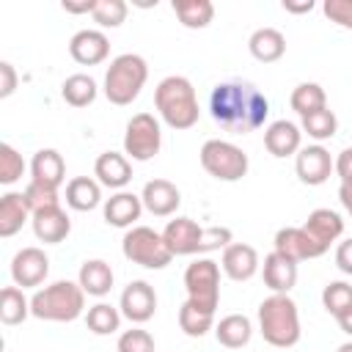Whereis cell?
<instances>
[{
	"mask_svg": "<svg viewBox=\"0 0 352 352\" xmlns=\"http://www.w3.org/2000/svg\"><path fill=\"white\" fill-rule=\"evenodd\" d=\"M209 113L223 129H228L234 135H248V132L264 126L267 113H270V102L253 82L226 80V82H217L212 88Z\"/></svg>",
	"mask_w": 352,
	"mask_h": 352,
	"instance_id": "6da1fadb",
	"label": "cell"
},
{
	"mask_svg": "<svg viewBox=\"0 0 352 352\" xmlns=\"http://www.w3.org/2000/svg\"><path fill=\"white\" fill-rule=\"evenodd\" d=\"M162 239L173 256H195V253H212V250H226L234 242V231L228 226H212L201 228L190 217H176L168 220L162 228Z\"/></svg>",
	"mask_w": 352,
	"mask_h": 352,
	"instance_id": "7a4b0ae2",
	"label": "cell"
},
{
	"mask_svg": "<svg viewBox=\"0 0 352 352\" xmlns=\"http://www.w3.org/2000/svg\"><path fill=\"white\" fill-rule=\"evenodd\" d=\"M154 107H157L160 118L170 129H190V126L198 124V116H201L195 88L182 74H170V77L157 82V88H154Z\"/></svg>",
	"mask_w": 352,
	"mask_h": 352,
	"instance_id": "3957f363",
	"label": "cell"
},
{
	"mask_svg": "<svg viewBox=\"0 0 352 352\" xmlns=\"http://www.w3.org/2000/svg\"><path fill=\"white\" fill-rule=\"evenodd\" d=\"M258 330L270 346L289 349L300 341V311L289 294H270L258 305Z\"/></svg>",
	"mask_w": 352,
	"mask_h": 352,
	"instance_id": "277c9868",
	"label": "cell"
},
{
	"mask_svg": "<svg viewBox=\"0 0 352 352\" xmlns=\"http://www.w3.org/2000/svg\"><path fill=\"white\" fill-rule=\"evenodd\" d=\"M85 311V292L74 280H55L36 289L30 297V316L44 322H74Z\"/></svg>",
	"mask_w": 352,
	"mask_h": 352,
	"instance_id": "5b68a950",
	"label": "cell"
},
{
	"mask_svg": "<svg viewBox=\"0 0 352 352\" xmlns=\"http://www.w3.org/2000/svg\"><path fill=\"white\" fill-rule=\"evenodd\" d=\"M148 80V63L138 52L116 55L104 72V96L110 104H132Z\"/></svg>",
	"mask_w": 352,
	"mask_h": 352,
	"instance_id": "8992f818",
	"label": "cell"
},
{
	"mask_svg": "<svg viewBox=\"0 0 352 352\" xmlns=\"http://www.w3.org/2000/svg\"><path fill=\"white\" fill-rule=\"evenodd\" d=\"M121 253L126 261L146 267V270H162L173 258V253L168 250V245L162 239V231H154L148 226L126 228V234L121 239Z\"/></svg>",
	"mask_w": 352,
	"mask_h": 352,
	"instance_id": "52a82bcc",
	"label": "cell"
},
{
	"mask_svg": "<svg viewBox=\"0 0 352 352\" xmlns=\"http://www.w3.org/2000/svg\"><path fill=\"white\" fill-rule=\"evenodd\" d=\"M198 160H201V168L217 182H239L250 168L248 154L236 143L220 140V138L206 140L198 151Z\"/></svg>",
	"mask_w": 352,
	"mask_h": 352,
	"instance_id": "ba28073f",
	"label": "cell"
},
{
	"mask_svg": "<svg viewBox=\"0 0 352 352\" xmlns=\"http://www.w3.org/2000/svg\"><path fill=\"white\" fill-rule=\"evenodd\" d=\"M184 289L187 300L209 314L217 311L220 302V267L212 258H195L184 270Z\"/></svg>",
	"mask_w": 352,
	"mask_h": 352,
	"instance_id": "9c48e42d",
	"label": "cell"
},
{
	"mask_svg": "<svg viewBox=\"0 0 352 352\" xmlns=\"http://www.w3.org/2000/svg\"><path fill=\"white\" fill-rule=\"evenodd\" d=\"M162 148V126L151 113H135L124 129V154L135 162H148Z\"/></svg>",
	"mask_w": 352,
	"mask_h": 352,
	"instance_id": "30bf717a",
	"label": "cell"
},
{
	"mask_svg": "<svg viewBox=\"0 0 352 352\" xmlns=\"http://www.w3.org/2000/svg\"><path fill=\"white\" fill-rule=\"evenodd\" d=\"M294 170H297V179L302 184H311V187H319L330 179V173L336 170V160L330 157V151L322 146V143H314V146H305L297 151L294 157Z\"/></svg>",
	"mask_w": 352,
	"mask_h": 352,
	"instance_id": "8fae6325",
	"label": "cell"
},
{
	"mask_svg": "<svg viewBox=\"0 0 352 352\" xmlns=\"http://www.w3.org/2000/svg\"><path fill=\"white\" fill-rule=\"evenodd\" d=\"M50 275V256L41 248H22L11 258V278L19 289L41 286Z\"/></svg>",
	"mask_w": 352,
	"mask_h": 352,
	"instance_id": "7c38bea8",
	"label": "cell"
},
{
	"mask_svg": "<svg viewBox=\"0 0 352 352\" xmlns=\"http://www.w3.org/2000/svg\"><path fill=\"white\" fill-rule=\"evenodd\" d=\"M118 308H121V316L135 322V324L148 322L154 316V311H157V292H154V286L148 280L126 283V289L121 292Z\"/></svg>",
	"mask_w": 352,
	"mask_h": 352,
	"instance_id": "4fadbf2b",
	"label": "cell"
},
{
	"mask_svg": "<svg viewBox=\"0 0 352 352\" xmlns=\"http://www.w3.org/2000/svg\"><path fill=\"white\" fill-rule=\"evenodd\" d=\"M63 179H66V162H63L60 151L58 148H38L30 160V184H36L47 192H58Z\"/></svg>",
	"mask_w": 352,
	"mask_h": 352,
	"instance_id": "5bb4252c",
	"label": "cell"
},
{
	"mask_svg": "<svg viewBox=\"0 0 352 352\" xmlns=\"http://www.w3.org/2000/svg\"><path fill=\"white\" fill-rule=\"evenodd\" d=\"M275 253H280V256H286V258H292L294 264H300V261H305V258H319V256H324V250L314 242V236L302 228V226H286V228H280L278 234H275Z\"/></svg>",
	"mask_w": 352,
	"mask_h": 352,
	"instance_id": "9a60e30c",
	"label": "cell"
},
{
	"mask_svg": "<svg viewBox=\"0 0 352 352\" xmlns=\"http://www.w3.org/2000/svg\"><path fill=\"white\" fill-rule=\"evenodd\" d=\"M30 226H33V234L38 242L44 245H58L69 236L72 231V220L69 214L60 209V204H50V206H41L33 212L30 217Z\"/></svg>",
	"mask_w": 352,
	"mask_h": 352,
	"instance_id": "2e32d148",
	"label": "cell"
},
{
	"mask_svg": "<svg viewBox=\"0 0 352 352\" xmlns=\"http://www.w3.org/2000/svg\"><path fill=\"white\" fill-rule=\"evenodd\" d=\"M69 55L80 66H96V63L107 60V55H110V38L102 30H96V28L77 30L69 38Z\"/></svg>",
	"mask_w": 352,
	"mask_h": 352,
	"instance_id": "e0dca14e",
	"label": "cell"
},
{
	"mask_svg": "<svg viewBox=\"0 0 352 352\" xmlns=\"http://www.w3.org/2000/svg\"><path fill=\"white\" fill-rule=\"evenodd\" d=\"M140 201H143V209L151 212L154 217H170L182 204V192L168 179H151L143 184Z\"/></svg>",
	"mask_w": 352,
	"mask_h": 352,
	"instance_id": "ac0fdd59",
	"label": "cell"
},
{
	"mask_svg": "<svg viewBox=\"0 0 352 352\" xmlns=\"http://www.w3.org/2000/svg\"><path fill=\"white\" fill-rule=\"evenodd\" d=\"M220 267H223V272H226L231 280H236V283L250 280V278L258 272V267H261L258 250H256L253 245H248V242H231V245L223 250Z\"/></svg>",
	"mask_w": 352,
	"mask_h": 352,
	"instance_id": "d6986e66",
	"label": "cell"
},
{
	"mask_svg": "<svg viewBox=\"0 0 352 352\" xmlns=\"http://www.w3.org/2000/svg\"><path fill=\"white\" fill-rule=\"evenodd\" d=\"M300 143H302V129H300L294 121L278 118V121H272V124L264 129V148H267L272 157H278V160L292 157V154L297 157V151L302 148Z\"/></svg>",
	"mask_w": 352,
	"mask_h": 352,
	"instance_id": "ffe728a7",
	"label": "cell"
},
{
	"mask_svg": "<svg viewBox=\"0 0 352 352\" xmlns=\"http://www.w3.org/2000/svg\"><path fill=\"white\" fill-rule=\"evenodd\" d=\"M102 214H104V223L113 228H132L143 214V201L129 190H118L104 201Z\"/></svg>",
	"mask_w": 352,
	"mask_h": 352,
	"instance_id": "44dd1931",
	"label": "cell"
},
{
	"mask_svg": "<svg viewBox=\"0 0 352 352\" xmlns=\"http://www.w3.org/2000/svg\"><path fill=\"white\" fill-rule=\"evenodd\" d=\"M94 176L99 184L110 190H124L132 182V162L126 154L118 151H102L94 162Z\"/></svg>",
	"mask_w": 352,
	"mask_h": 352,
	"instance_id": "7402d4cb",
	"label": "cell"
},
{
	"mask_svg": "<svg viewBox=\"0 0 352 352\" xmlns=\"http://www.w3.org/2000/svg\"><path fill=\"white\" fill-rule=\"evenodd\" d=\"M261 275H264L267 289H272V294H289L297 283V264L272 250V253L264 256Z\"/></svg>",
	"mask_w": 352,
	"mask_h": 352,
	"instance_id": "603a6c76",
	"label": "cell"
},
{
	"mask_svg": "<svg viewBox=\"0 0 352 352\" xmlns=\"http://www.w3.org/2000/svg\"><path fill=\"white\" fill-rule=\"evenodd\" d=\"M311 236H314V242L327 253V248L344 234V220H341V214L338 212H333V209H314L311 214H308V220H305V226H302Z\"/></svg>",
	"mask_w": 352,
	"mask_h": 352,
	"instance_id": "cb8c5ba5",
	"label": "cell"
},
{
	"mask_svg": "<svg viewBox=\"0 0 352 352\" xmlns=\"http://www.w3.org/2000/svg\"><path fill=\"white\" fill-rule=\"evenodd\" d=\"M33 217V209L25 198V192H6L0 198V236H14L28 220Z\"/></svg>",
	"mask_w": 352,
	"mask_h": 352,
	"instance_id": "d4e9b609",
	"label": "cell"
},
{
	"mask_svg": "<svg viewBox=\"0 0 352 352\" xmlns=\"http://www.w3.org/2000/svg\"><path fill=\"white\" fill-rule=\"evenodd\" d=\"M248 50L261 63H275L286 55V36L278 28H258L248 38Z\"/></svg>",
	"mask_w": 352,
	"mask_h": 352,
	"instance_id": "484cf974",
	"label": "cell"
},
{
	"mask_svg": "<svg viewBox=\"0 0 352 352\" xmlns=\"http://www.w3.org/2000/svg\"><path fill=\"white\" fill-rule=\"evenodd\" d=\"M113 280H116L113 267L104 258H88V261H82V267L77 272V283L91 297H104L113 289Z\"/></svg>",
	"mask_w": 352,
	"mask_h": 352,
	"instance_id": "4316f807",
	"label": "cell"
},
{
	"mask_svg": "<svg viewBox=\"0 0 352 352\" xmlns=\"http://www.w3.org/2000/svg\"><path fill=\"white\" fill-rule=\"evenodd\" d=\"M214 336H217V344H223L228 349H242L250 344L253 322L245 314H228L214 324Z\"/></svg>",
	"mask_w": 352,
	"mask_h": 352,
	"instance_id": "83f0119b",
	"label": "cell"
},
{
	"mask_svg": "<svg viewBox=\"0 0 352 352\" xmlns=\"http://www.w3.org/2000/svg\"><path fill=\"white\" fill-rule=\"evenodd\" d=\"M66 204L74 212H91L102 204V184L91 176H74L66 184Z\"/></svg>",
	"mask_w": 352,
	"mask_h": 352,
	"instance_id": "f1b7e54d",
	"label": "cell"
},
{
	"mask_svg": "<svg viewBox=\"0 0 352 352\" xmlns=\"http://www.w3.org/2000/svg\"><path fill=\"white\" fill-rule=\"evenodd\" d=\"M179 22L190 30H201L214 19V6L209 0H173L170 3Z\"/></svg>",
	"mask_w": 352,
	"mask_h": 352,
	"instance_id": "f546056e",
	"label": "cell"
},
{
	"mask_svg": "<svg viewBox=\"0 0 352 352\" xmlns=\"http://www.w3.org/2000/svg\"><path fill=\"white\" fill-rule=\"evenodd\" d=\"M96 94H99L96 80L91 74H82V72L80 74H69L63 80V85H60V96L72 107H88L96 99Z\"/></svg>",
	"mask_w": 352,
	"mask_h": 352,
	"instance_id": "4dcf8cb0",
	"label": "cell"
},
{
	"mask_svg": "<svg viewBox=\"0 0 352 352\" xmlns=\"http://www.w3.org/2000/svg\"><path fill=\"white\" fill-rule=\"evenodd\" d=\"M289 104L300 118H305V116L327 107V94L319 82H300V85H294V91L289 96Z\"/></svg>",
	"mask_w": 352,
	"mask_h": 352,
	"instance_id": "1f68e13d",
	"label": "cell"
},
{
	"mask_svg": "<svg viewBox=\"0 0 352 352\" xmlns=\"http://www.w3.org/2000/svg\"><path fill=\"white\" fill-rule=\"evenodd\" d=\"M30 316V300L22 294L19 286H6L0 292V322L14 327Z\"/></svg>",
	"mask_w": 352,
	"mask_h": 352,
	"instance_id": "d6a6232c",
	"label": "cell"
},
{
	"mask_svg": "<svg viewBox=\"0 0 352 352\" xmlns=\"http://www.w3.org/2000/svg\"><path fill=\"white\" fill-rule=\"evenodd\" d=\"M179 327L184 330V336L190 338H201L214 327V314L192 305L190 300H184V305L179 308Z\"/></svg>",
	"mask_w": 352,
	"mask_h": 352,
	"instance_id": "836d02e7",
	"label": "cell"
},
{
	"mask_svg": "<svg viewBox=\"0 0 352 352\" xmlns=\"http://www.w3.org/2000/svg\"><path fill=\"white\" fill-rule=\"evenodd\" d=\"M85 324L96 336H110L121 327V308H113L110 302H96L85 314Z\"/></svg>",
	"mask_w": 352,
	"mask_h": 352,
	"instance_id": "e575fe53",
	"label": "cell"
},
{
	"mask_svg": "<svg viewBox=\"0 0 352 352\" xmlns=\"http://www.w3.org/2000/svg\"><path fill=\"white\" fill-rule=\"evenodd\" d=\"M300 129L308 138H314L316 143H322V140H330L338 132V118H336V113L330 107H324V110H316V113L305 116L302 124H300Z\"/></svg>",
	"mask_w": 352,
	"mask_h": 352,
	"instance_id": "d590c367",
	"label": "cell"
},
{
	"mask_svg": "<svg viewBox=\"0 0 352 352\" xmlns=\"http://www.w3.org/2000/svg\"><path fill=\"white\" fill-rule=\"evenodd\" d=\"M322 305L327 314H333L336 319L352 308V286L346 280H330L322 289Z\"/></svg>",
	"mask_w": 352,
	"mask_h": 352,
	"instance_id": "8d00e7d4",
	"label": "cell"
},
{
	"mask_svg": "<svg viewBox=\"0 0 352 352\" xmlns=\"http://www.w3.org/2000/svg\"><path fill=\"white\" fill-rule=\"evenodd\" d=\"M22 173H25L22 154L11 143H0V182L3 184H14V182L22 179Z\"/></svg>",
	"mask_w": 352,
	"mask_h": 352,
	"instance_id": "74e56055",
	"label": "cell"
},
{
	"mask_svg": "<svg viewBox=\"0 0 352 352\" xmlns=\"http://www.w3.org/2000/svg\"><path fill=\"white\" fill-rule=\"evenodd\" d=\"M126 11H129V6L124 0H99L91 16L99 28H118L126 19Z\"/></svg>",
	"mask_w": 352,
	"mask_h": 352,
	"instance_id": "f35d334b",
	"label": "cell"
},
{
	"mask_svg": "<svg viewBox=\"0 0 352 352\" xmlns=\"http://www.w3.org/2000/svg\"><path fill=\"white\" fill-rule=\"evenodd\" d=\"M118 352H154V338L148 330L143 327H132V330H124L118 336V344H116Z\"/></svg>",
	"mask_w": 352,
	"mask_h": 352,
	"instance_id": "ab89813d",
	"label": "cell"
},
{
	"mask_svg": "<svg viewBox=\"0 0 352 352\" xmlns=\"http://www.w3.org/2000/svg\"><path fill=\"white\" fill-rule=\"evenodd\" d=\"M322 11H324V16H327L330 22H336L338 28L352 30V0H324Z\"/></svg>",
	"mask_w": 352,
	"mask_h": 352,
	"instance_id": "60d3db41",
	"label": "cell"
},
{
	"mask_svg": "<svg viewBox=\"0 0 352 352\" xmlns=\"http://www.w3.org/2000/svg\"><path fill=\"white\" fill-rule=\"evenodd\" d=\"M16 91V72L8 60H0V99H8Z\"/></svg>",
	"mask_w": 352,
	"mask_h": 352,
	"instance_id": "b9f144b4",
	"label": "cell"
},
{
	"mask_svg": "<svg viewBox=\"0 0 352 352\" xmlns=\"http://www.w3.org/2000/svg\"><path fill=\"white\" fill-rule=\"evenodd\" d=\"M336 267L344 275H352V239L338 242V248H336Z\"/></svg>",
	"mask_w": 352,
	"mask_h": 352,
	"instance_id": "7bdbcfd3",
	"label": "cell"
},
{
	"mask_svg": "<svg viewBox=\"0 0 352 352\" xmlns=\"http://www.w3.org/2000/svg\"><path fill=\"white\" fill-rule=\"evenodd\" d=\"M336 173L341 179V184H352V146L344 148L338 157H336Z\"/></svg>",
	"mask_w": 352,
	"mask_h": 352,
	"instance_id": "ee69618b",
	"label": "cell"
},
{
	"mask_svg": "<svg viewBox=\"0 0 352 352\" xmlns=\"http://www.w3.org/2000/svg\"><path fill=\"white\" fill-rule=\"evenodd\" d=\"M96 3H99V0H82V3H72V0H63L60 6H63V11H66V14H94Z\"/></svg>",
	"mask_w": 352,
	"mask_h": 352,
	"instance_id": "f6af8a7d",
	"label": "cell"
},
{
	"mask_svg": "<svg viewBox=\"0 0 352 352\" xmlns=\"http://www.w3.org/2000/svg\"><path fill=\"white\" fill-rule=\"evenodd\" d=\"M338 201H341L344 212L352 217V184H341L338 187Z\"/></svg>",
	"mask_w": 352,
	"mask_h": 352,
	"instance_id": "bcb514c9",
	"label": "cell"
},
{
	"mask_svg": "<svg viewBox=\"0 0 352 352\" xmlns=\"http://www.w3.org/2000/svg\"><path fill=\"white\" fill-rule=\"evenodd\" d=\"M283 8L292 11V14H302V11H311V8H314V0H302V3H289V0H283Z\"/></svg>",
	"mask_w": 352,
	"mask_h": 352,
	"instance_id": "7dc6e473",
	"label": "cell"
},
{
	"mask_svg": "<svg viewBox=\"0 0 352 352\" xmlns=\"http://www.w3.org/2000/svg\"><path fill=\"white\" fill-rule=\"evenodd\" d=\"M336 322H338V327H341L346 336H352V308H349V311H344V314H341Z\"/></svg>",
	"mask_w": 352,
	"mask_h": 352,
	"instance_id": "c3c4849f",
	"label": "cell"
},
{
	"mask_svg": "<svg viewBox=\"0 0 352 352\" xmlns=\"http://www.w3.org/2000/svg\"><path fill=\"white\" fill-rule=\"evenodd\" d=\"M338 352H352V341H346V344H341V346H338Z\"/></svg>",
	"mask_w": 352,
	"mask_h": 352,
	"instance_id": "681fc988",
	"label": "cell"
}]
</instances>
